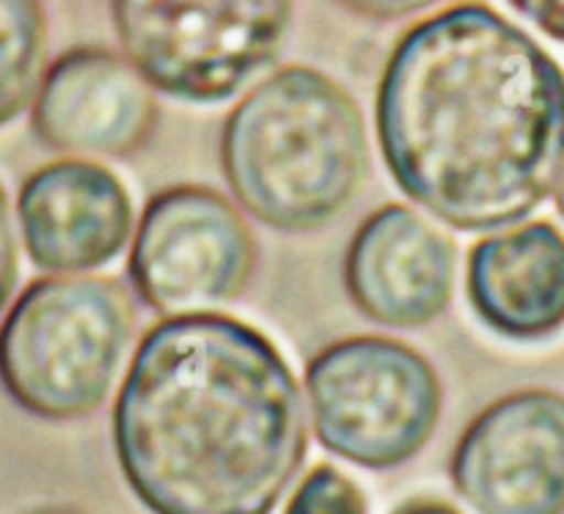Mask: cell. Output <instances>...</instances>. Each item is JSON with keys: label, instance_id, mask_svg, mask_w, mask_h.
<instances>
[{"label": "cell", "instance_id": "6", "mask_svg": "<svg viewBox=\"0 0 564 514\" xmlns=\"http://www.w3.org/2000/svg\"><path fill=\"white\" fill-rule=\"evenodd\" d=\"M110 20L143 80L182 102H224L279 61L295 9L284 0H119Z\"/></svg>", "mask_w": 564, "mask_h": 514}, {"label": "cell", "instance_id": "15", "mask_svg": "<svg viewBox=\"0 0 564 514\" xmlns=\"http://www.w3.org/2000/svg\"><path fill=\"white\" fill-rule=\"evenodd\" d=\"M17 275H20V251H17L14 218H11L9 193L0 182V314L14 292Z\"/></svg>", "mask_w": 564, "mask_h": 514}, {"label": "cell", "instance_id": "13", "mask_svg": "<svg viewBox=\"0 0 564 514\" xmlns=\"http://www.w3.org/2000/svg\"><path fill=\"white\" fill-rule=\"evenodd\" d=\"M47 61V11L36 0H0V127L36 99Z\"/></svg>", "mask_w": 564, "mask_h": 514}, {"label": "cell", "instance_id": "9", "mask_svg": "<svg viewBox=\"0 0 564 514\" xmlns=\"http://www.w3.org/2000/svg\"><path fill=\"white\" fill-rule=\"evenodd\" d=\"M154 88L124 53L80 44L47 66L31 105L33 135L61 154L132 157L158 130Z\"/></svg>", "mask_w": 564, "mask_h": 514}, {"label": "cell", "instance_id": "18", "mask_svg": "<svg viewBox=\"0 0 564 514\" xmlns=\"http://www.w3.org/2000/svg\"><path fill=\"white\" fill-rule=\"evenodd\" d=\"M28 514H83V512L72 510V506H42V510H33Z\"/></svg>", "mask_w": 564, "mask_h": 514}, {"label": "cell", "instance_id": "17", "mask_svg": "<svg viewBox=\"0 0 564 514\" xmlns=\"http://www.w3.org/2000/svg\"><path fill=\"white\" fill-rule=\"evenodd\" d=\"M394 514H463L460 510H455L446 501H433V499H419V501H408L402 504Z\"/></svg>", "mask_w": 564, "mask_h": 514}, {"label": "cell", "instance_id": "5", "mask_svg": "<svg viewBox=\"0 0 564 514\" xmlns=\"http://www.w3.org/2000/svg\"><path fill=\"white\" fill-rule=\"evenodd\" d=\"M306 400L319 446L367 471L422 455L444 416L430 358L391 336H347L314 352Z\"/></svg>", "mask_w": 564, "mask_h": 514}, {"label": "cell", "instance_id": "10", "mask_svg": "<svg viewBox=\"0 0 564 514\" xmlns=\"http://www.w3.org/2000/svg\"><path fill=\"white\" fill-rule=\"evenodd\" d=\"M457 245L408 204H383L361 220L345 251V289L372 322L416 330L455 295Z\"/></svg>", "mask_w": 564, "mask_h": 514}, {"label": "cell", "instance_id": "14", "mask_svg": "<svg viewBox=\"0 0 564 514\" xmlns=\"http://www.w3.org/2000/svg\"><path fill=\"white\" fill-rule=\"evenodd\" d=\"M284 514H369L367 493L330 462L314 466L286 501Z\"/></svg>", "mask_w": 564, "mask_h": 514}, {"label": "cell", "instance_id": "16", "mask_svg": "<svg viewBox=\"0 0 564 514\" xmlns=\"http://www.w3.org/2000/svg\"><path fill=\"white\" fill-rule=\"evenodd\" d=\"M512 9L538 22L540 31L564 42V3H512Z\"/></svg>", "mask_w": 564, "mask_h": 514}, {"label": "cell", "instance_id": "8", "mask_svg": "<svg viewBox=\"0 0 564 514\" xmlns=\"http://www.w3.org/2000/svg\"><path fill=\"white\" fill-rule=\"evenodd\" d=\"M449 479L477 514H564V396L521 389L490 402L457 438Z\"/></svg>", "mask_w": 564, "mask_h": 514}, {"label": "cell", "instance_id": "2", "mask_svg": "<svg viewBox=\"0 0 564 514\" xmlns=\"http://www.w3.org/2000/svg\"><path fill=\"white\" fill-rule=\"evenodd\" d=\"M110 429L121 477L152 514H273L308 455L284 352L220 311L141 336Z\"/></svg>", "mask_w": 564, "mask_h": 514}, {"label": "cell", "instance_id": "4", "mask_svg": "<svg viewBox=\"0 0 564 514\" xmlns=\"http://www.w3.org/2000/svg\"><path fill=\"white\" fill-rule=\"evenodd\" d=\"M135 330V303L105 275H47L20 292L0 325V383L44 422L105 405Z\"/></svg>", "mask_w": 564, "mask_h": 514}, {"label": "cell", "instance_id": "11", "mask_svg": "<svg viewBox=\"0 0 564 514\" xmlns=\"http://www.w3.org/2000/svg\"><path fill=\"white\" fill-rule=\"evenodd\" d=\"M17 223L31 262L61 275L105 267L135 237L124 182L108 165L83 157L31 171L17 193Z\"/></svg>", "mask_w": 564, "mask_h": 514}, {"label": "cell", "instance_id": "1", "mask_svg": "<svg viewBox=\"0 0 564 514\" xmlns=\"http://www.w3.org/2000/svg\"><path fill=\"white\" fill-rule=\"evenodd\" d=\"M375 132L391 179L433 218L507 229L560 187L564 69L490 6H449L397 39Z\"/></svg>", "mask_w": 564, "mask_h": 514}, {"label": "cell", "instance_id": "7", "mask_svg": "<svg viewBox=\"0 0 564 514\" xmlns=\"http://www.w3.org/2000/svg\"><path fill=\"white\" fill-rule=\"evenodd\" d=\"M257 259V237L235 201L207 185H171L143 204L127 275L141 303L171 319L235 303Z\"/></svg>", "mask_w": 564, "mask_h": 514}, {"label": "cell", "instance_id": "12", "mask_svg": "<svg viewBox=\"0 0 564 514\" xmlns=\"http://www.w3.org/2000/svg\"><path fill=\"white\" fill-rule=\"evenodd\" d=\"M466 295L479 322L512 341H540L564 328V234L532 220L474 242Z\"/></svg>", "mask_w": 564, "mask_h": 514}, {"label": "cell", "instance_id": "19", "mask_svg": "<svg viewBox=\"0 0 564 514\" xmlns=\"http://www.w3.org/2000/svg\"><path fill=\"white\" fill-rule=\"evenodd\" d=\"M556 209H560V215L564 218V176H562L560 187H556Z\"/></svg>", "mask_w": 564, "mask_h": 514}, {"label": "cell", "instance_id": "3", "mask_svg": "<svg viewBox=\"0 0 564 514\" xmlns=\"http://www.w3.org/2000/svg\"><path fill=\"white\" fill-rule=\"evenodd\" d=\"M218 157L240 207L259 223L306 234L334 223L369 174L361 105L314 66H281L220 127Z\"/></svg>", "mask_w": 564, "mask_h": 514}]
</instances>
